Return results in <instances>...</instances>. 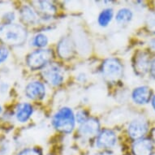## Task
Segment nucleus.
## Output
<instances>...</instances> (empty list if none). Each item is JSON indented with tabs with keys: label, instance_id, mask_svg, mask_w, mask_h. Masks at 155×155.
Masks as SVG:
<instances>
[{
	"label": "nucleus",
	"instance_id": "9b49d317",
	"mask_svg": "<svg viewBox=\"0 0 155 155\" xmlns=\"http://www.w3.org/2000/svg\"><path fill=\"white\" fill-rule=\"evenodd\" d=\"M151 97V90L147 86H140L132 92V99L137 104H145Z\"/></svg>",
	"mask_w": 155,
	"mask_h": 155
},
{
	"label": "nucleus",
	"instance_id": "a211bd4d",
	"mask_svg": "<svg viewBox=\"0 0 155 155\" xmlns=\"http://www.w3.org/2000/svg\"><path fill=\"white\" fill-rule=\"evenodd\" d=\"M113 16V11L110 8H107L105 9L101 12L98 17V23L101 26L105 27V26L108 25V24L110 22Z\"/></svg>",
	"mask_w": 155,
	"mask_h": 155
},
{
	"label": "nucleus",
	"instance_id": "7ed1b4c3",
	"mask_svg": "<svg viewBox=\"0 0 155 155\" xmlns=\"http://www.w3.org/2000/svg\"><path fill=\"white\" fill-rule=\"evenodd\" d=\"M52 58L53 53L51 50H38L28 56L27 64L31 69L37 70L46 66Z\"/></svg>",
	"mask_w": 155,
	"mask_h": 155
},
{
	"label": "nucleus",
	"instance_id": "ddd939ff",
	"mask_svg": "<svg viewBox=\"0 0 155 155\" xmlns=\"http://www.w3.org/2000/svg\"><path fill=\"white\" fill-rule=\"evenodd\" d=\"M58 52L59 56L64 59H68L72 56L74 52V46L70 38H65L59 41L58 45Z\"/></svg>",
	"mask_w": 155,
	"mask_h": 155
},
{
	"label": "nucleus",
	"instance_id": "6e6552de",
	"mask_svg": "<svg viewBox=\"0 0 155 155\" xmlns=\"http://www.w3.org/2000/svg\"><path fill=\"white\" fill-rule=\"evenodd\" d=\"M116 142V136L111 130H103L97 139L96 145L100 149H107L114 146Z\"/></svg>",
	"mask_w": 155,
	"mask_h": 155
},
{
	"label": "nucleus",
	"instance_id": "39448f33",
	"mask_svg": "<svg viewBox=\"0 0 155 155\" xmlns=\"http://www.w3.org/2000/svg\"><path fill=\"white\" fill-rule=\"evenodd\" d=\"M42 75L45 81L52 85H59L63 82L64 78L63 69L54 64L46 67L42 71Z\"/></svg>",
	"mask_w": 155,
	"mask_h": 155
},
{
	"label": "nucleus",
	"instance_id": "393cba45",
	"mask_svg": "<svg viewBox=\"0 0 155 155\" xmlns=\"http://www.w3.org/2000/svg\"><path fill=\"white\" fill-rule=\"evenodd\" d=\"M150 46H151V47H152L153 50H155V40H153V41L150 42Z\"/></svg>",
	"mask_w": 155,
	"mask_h": 155
},
{
	"label": "nucleus",
	"instance_id": "5701e85b",
	"mask_svg": "<svg viewBox=\"0 0 155 155\" xmlns=\"http://www.w3.org/2000/svg\"><path fill=\"white\" fill-rule=\"evenodd\" d=\"M8 54H9V52H8V49L6 47H3V46L0 47V64L4 62L7 59Z\"/></svg>",
	"mask_w": 155,
	"mask_h": 155
},
{
	"label": "nucleus",
	"instance_id": "b1692460",
	"mask_svg": "<svg viewBox=\"0 0 155 155\" xmlns=\"http://www.w3.org/2000/svg\"><path fill=\"white\" fill-rule=\"evenodd\" d=\"M151 75L153 78H155V59L153 61L151 64Z\"/></svg>",
	"mask_w": 155,
	"mask_h": 155
},
{
	"label": "nucleus",
	"instance_id": "4be33fe9",
	"mask_svg": "<svg viewBox=\"0 0 155 155\" xmlns=\"http://www.w3.org/2000/svg\"><path fill=\"white\" fill-rule=\"evenodd\" d=\"M76 120L80 124H83L87 120V114L84 110H80L76 114Z\"/></svg>",
	"mask_w": 155,
	"mask_h": 155
},
{
	"label": "nucleus",
	"instance_id": "412c9836",
	"mask_svg": "<svg viewBox=\"0 0 155 155\" xmlns=\"http://www.w3.org/2000/svg\"><path fill=\"white\" fill-rule=\"evenodd\" d=\"M18 155H41V152L36 149H26L19 153Z\"/></svg>",
	"mask_w": 155,
	"mask_h": 155
},
{
	"label": "nucleus",
	"instance_id": "2eb2a0df",
	"mask_svg": "<svg viewBox=\"0 0 155 155\" xmlns=\"http://www.w3.org/2000/svg\"><path fill=\"white\" fill-rule=\"evenodd\" d=\"M150 65V61L148 55L145 53L140 54L137 57L135 62V71H137L138 74H144L148 71Z\"/></svg>",
	"mask_w": 155,
	"mask_h": 155
},
{
	"label": "nucleus",
	"instance_id": "f8f14e48",
	"mask_svg": "<svg viewBox=\"0 0 155 155\" xmlns=\"http://www.w3.org/2000/svg\"><path fill=\"white\" fill-rule=\"evenodd\" d=\"M99 123L96 119H89L84 122L80 127L81 134L84 137H92L96 135L99 130Z\"/></svg>",
	"mask_w": 155,
	"mask_h": 155
},
{
	"label": "nucleus",
	"instance_id": "423d86ee",
	"mask_svg": "<svg viewBox=\"0 0 155 155\" xmlns=\"http://www.w3.org/2000/svg\"><path fill=\"white\" fill-rule=\"evenodd\" d=\"M147 123L141 119H137L133 120L128 126V134L133 139L139 140L147 132Z\"/></svg>",
	"mask_w": 155,
	"mask_h": 155
},
{
	"label": "nucleus",
	"instance_id": "6ab92c4d",
	"mask_svg": "<svg viewBox=\"0 0 155 155\" xmlns=\"http://www.w3.org/2000/svg\"><path fill=\"white\" fill-rule=\"evenodd\" d=\"M48 43V38L44 34H38L33 38V45L38 47H44Z\"/></svg>",
	"mask_w": 155,
	"mask_h": 155
},
{
	"label": "nucleus",
	"instance_id": "aec40b11",
	"mask_svg": "<svg viewBox=\"0 0 155 155\" xmlns=\"http://www.w3.org/2000/svg\"><path fill=\"white\" fill-rule=\"evenodd\" d=\"M146 25L148 29L155 33V12L150 13L146 19Z\"/></svg>",
	"mask_w": 155,
	"mask_h": 155
},
{
	"label": "nucleus",
	"instance_id": "dca6fc26",
	"mask_svg": "<svg viewBox=\"0 0 155 155\" xmlns=\"http://www.w3.org/2000/svg\"><path fill=\"white\" fill-rule=\"evenodd\" d=\"M21 17L24 23L28 25H35L38 21L36 13L28 6H25L22 8L21 11Z\"/></svg>",
	"mask_w": 155,
	"mask_h": 155
},
{
	"label": "nucleus",
	"instance_id": "f03ea898",
	"mask_svg": "<svg viewBox=\"0 0 155 155\" xmlns=\"http://www.w3.org/2000/svg\"><path fill=\"white\" fill-rule=\"evenodd\" d=\"M53 124L60 132H71L75 126L73 112L68 107H64L57 112L53 118Z\"/></svg>",
	"mask_w": 155,
	"mask_h": 155
},
{
	"label": "nucleus",
	"instance_id": "f257e3e1",
	"mask_svg": "<svg viewBox=\"0 0 155 155\" xmlns=\"http://www.w3.org/2000/svg\"><path fill=\"white\" fill-rule=\"evenodd\" d=\"M0 39L11 46H20L26 41L25 28L16 24H8L0 27Z\"/></svg>",
	"mask_w": 155,
	"mask_h": 155
},
{
	"label": "nucleus",
	"instance_id": "4468645a",
	"mask_svg": "<svg viewBox=\"0 0 155 155\" xmlns=\"http://www.w3.org/2000/svg\"><path fill=\"white\" fill-rule=\"evenodd\" d=\"M33 113V107L28 103H21L16 109V119L21 123L26 122Z\"/></svg>",
	"mask_w": 155,
	"mask_h": 155
},
{
	"label": "nucleus",
	"instance_id": "1a4fd4ad",
	"mask_svg": "<svg viewBox=\"0 0 155 155\" xmlns=\"http://www.w3.org/2000/svg\"><path fill=\"white\" fill-rule=\"evenodd\" d=\"M152 150V142L145 138L136 140L132 145V151L134 155H151Z\"/></svg>",
	"mask_w": 155,
	"mask_h": 155
},
{
	"label": "nucleus",
	"instance_id": "f3484780",
	"mask_svg": "<svg viewBox=\"0 0 155 155\" xmlns=\"http://www.w3.org/2000/svg\"><path fill=\"white\" fill-rule=\"evenodd\" d=\"M132 12L127 9V8H123V9H120L119 12L116 14V21L119 23L124 24L129 22L131 20H132Z\"/></svg>",
	"mask_w": 155,
	"mask_h": 155
},
{
	"label": "nucleus",
	"instance_id": "20e7f679",
	"mask_svg": "<svg viewBox=\"0 0 155 155\" xmlns=\"http://www.w3.org/2000/svg\"><path fill=\"white\" fill-rule=\"evenodd\" d=\"M103 76L109 81H116L123 76V67L117 59H108L102 68Z\"/></svg>",
	"mask_w": 155,
	"mask_h": 155
},
{
	"label": "nucleus",
	"instance_id": "a878e982",
	"mask_svg": "<svg viewBox=\"0 0 155 155\" xmlns=\"http://www.w3.org/2000/svg\"><path fill=\"white\" fill-rule=\"evenodd\" d=\"M152 105H153V109L155 110V96L153 97V98H152Z\"/></svg>",
	"mask_w": 155,
	"mask_h": 155
},
{
	"label": "nucleus",
	"instance_id": "0eeeda50",
	"mask_svg": "<svg viewBox=\"0 0 155 155\" xmlns=\"http://www.w3.org/2000/svg\"><path fill=\"white\" fill-rule=\"evenodd\" d=\"M25 94L30 99L40 100L45 97L46 89L43 84L38 81H33L26 86Z\"/></svg>",
	"mask_w": 155,
	"mask_h": 155
},
{
	"label": "nucleus",
	"instance_id": "9d476101",
	"mask_svg": "<svg viewBox=\"0 0 155 155\" xmlns=\"http://www.w3.org/2000/svg\"><path fill=\"white\" fill-rule=\"evenodd\" d=\"M34 7L39 15L42 18H51L52 17L56 12L55 7L52 3H49L47 1H37L33 2Z\"/></svg>",
	"mask_w": 155,
	"mask_h": 155
},
{
	"label": "nucleus",
	"instance_id": "bb28decb",
	"mask_svg": "<svg viewBox=\"0 0 155 155\" xmlns=\"http://www.w3.org/2000/svg\"><path fill=\"white\" fill-rule=\"evenodd\" d=\"M2 112V108H1V107H0V113Z\"/></svg>",
	"mask_w": 155,
	"mask_h": 155
}]
</instances>
